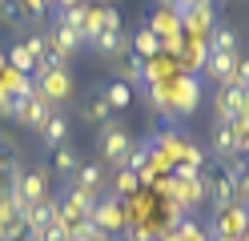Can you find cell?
Listing matches in <instances>:
<instances>
[{"mask_svg": "<svg viewBox=\"0 0 249 241\" xmlns=\"http://www.w3.org/2000/svg\"><path fill=\"white\" fill-rule=\"evenodd\" d=\"M12 193L17 197H24L28 205H40L44 197H49V173L44 169H17V177H12Z\"/></svg>", "mask_w": 249, "mask_h": 241, "instance_id": "5b68a950", "label": "cell"}, {"mask_svg": "<svg viewBox=\"0 0 249 241\" xmlns=\"http://www.w3.org/2000/svg\"><path fill=\"white\" fill-rule=\"evenodd\" d=\"M24 237V221L12 213L8 193H0V241H20Z\"/></svg>", "mask_w": 249, "mask_h": 241, "instance_id": "8fae6325", "label": "cell"}, {"mask_svg": "<svg viewBox=\"0 0 249 241\" xmlns=\"http://www.w3.org/2000/svg\"><path fill=\"white\" fill-rule=\"evenodd\" d=\"M213 241H233V237H213ZM237 241H241V237H237Z\"/></svg>", "mask_w": 249, "mask_h": 241, "instance_id": "4dcf8cb0", "label": "cell"}, {"mask_svg": "<svg viewBox=\"0 0 249 241\" xmlns=\"http://www.w3.org/2000/svg\"><path fill=\"white\" fill-rule=\"evenodd\" d=\"M241 93H245V89H229V85L217 89V101H213V125H229V121H237Z\"/></svg>", "mask_w": 249, "mask_h": 241, "instance_id": "9c48e42d", "label": "cell"}, {"mask_svg": "<svg viewBox=\"0 0 249 241\" xmlns=\"http://www.w3.org/2000/svg\"><path fill=\"white\" fill-rule=\"evenodd\" d=\"M0 4H4V0H0Z\"/></svg>", "mask_w": 249, "mask_h": 241, "instance_id": "1f68e13d", "label": "cell"}, {"mask_svg": "<svg viewBox=\"0 0 249 241\" xmlns=\"http://www.w3.org/2000/svg\"><path fill=\"white\" fill-rule=\"evenodd\" d=\"M145 161H149V145H133L121 169H133V173H137V169H145Z\"/></svg>", "mask_w": 249, "mask_h": 241, "instance_id": "83f0119b", "label": "cell"}, {"mask_svg": "<svg viewBox=\"0 0 249 241\" xmlns=\"http://www.w3.org/2000/svg\"><path fill=\"white\" fill-rule=\"evenodd\" d=\"M36 80H33V85H36V93L44 96V101H53V105H60V101H69V96H72V76H69V69H65V64H36V73H33Z\"/></svg>", "mask_w": 249, "mask_h": 241, "instance_id": "6da1fadb", "label": "cell"}, {"mask_svg": "<svg viewBox=\"0 0 249 241\" xmlns=\"http://www.w3.org/2000/svg\"><path fill=\"white\" fill-rule=\"evenodd\" d=\"M76 189H85L89 193V197H101V193H105V185H108V173H105V165H97V161H89V165H76Z\"/></svg>", "mask_w": 249, "mask_h": 241, "instance_id": "ba28073f", "label": "cell"}, {"mask_svg": "<svg viewBox=\"0 0 249 241\" xmlns=\"http://www.w3.org/2000/svg\"><path fill=\"white\" fill-rule=\"evenodd\" d=\"M117 80H124V85H129V89H137V85H145V60L141 56H124V64H121V76Z\"/></svg>", "mask_w": 249, "mask_h": 241, "instance_id": "e0dca14e", "label": "cell"}, {"mask_svg": "<svg viewBox=\"0 0 249 241\" xmlns=\"http://www.w3.org/2000/svg\"><path fill=\"white\" fill-rule=\"evenodd\" d=\"M92 53H101V56H121L124 53V40H121V32H101V37H92Z\"/></svg>", "mask_w": 249, "mask_h": 241, "instance_id": "ac0fdd59", "label": "cell"}, {"mask_svg": "<svg viewBox=\"0 0 249 241\" xmlns=\"http://www.w3.org/2000/svg\"><path fill=\"white\" fill-rule=\"evenodd\" d=\"M0 20H4L8 28H24L28 12L20 8V0H4V4H0Z\"/></svg>", "mask_w": 249, "mask_h": 241, "instance_id": "44dd1931", "label": "cell"}, {"mask_svg": "<svg viewBox=\"0 0 249 241\" xmlns=\"http://www.w3.org/2000/svg\"><path fill=\"white\" fill-rule=\"evenodd\" d=\"M89 221L97 225V229H105V233L124 229V201H121V197H105V201H97Z\"/></svg>", "mask_w": 249, "mask_h": 241, "instance_id": "52a82bcc", "label": "cell"}, {"mask_svg": "<svg viewBox=\"0 0 249 241\" xmlns=\"http://www.w3.org/2000/svg\"><path fill=\"white\" fill-rule=\"evenodd\" d=\"M133 193H141V181H137V173L133 169H117V177H113V197H133Z\"/></svg>", "mask_w": 249, "mask_h": 241, "instance_id": "d6986e66", "label": "cell"}, {"mask_svg": "<svg viewBox=\"0 0 249 241\" xmlns=\"http://www.w3.org/2000/svg\"><path fill=\"white\" fill-rule=\"evenodd\" d=\"M213 149H217V157H237L241 149H237V133H233V125H213Z\"/></svg>", "mask_w": 249, "mask_h": 241, "instance_id": "9a60e30c", "label": "cell"}, {"mask_svg": "<svg viewBox=\"0 0 249 241\" xmlns=\"http://www.w3.org/2000/svg\"><path fill=\"white\" fill-rule=\"evenodd\" d=\"M4 69H8V60H4V56H0V73H4Z\"/></svg>", "mask_w": 249, "mask_h": 241, "instance_id": "f546056e", "label": "cell"}, {"mask_svg": "<svg viewBox=\"0 0 249 241\" xmlns=\"http://www.w3.org/2000/svg\"><path fill=\"white\" fill-rule=\"evenodd\" d=\"M56 153V173L60 177H72L76 173V165H81V157H76V149H69V145H60V149H53Z\"/></svg>", "mask_w": 249, "mask_h": 241, "instance_id": "603a6c76", "label": "cell"}, {"mask_svg": "<svg viewBox=\"0 0 249 241\" xmlns=\"http://www.w3.org/2000/svg\"><path fill=\"white\" fill-rule=\"evenodd\" d=\"M121 241H157V229L153 225H124Z\"/></svg>", "mask_w": 249, "mask_h": 241, "instance_id": "484cf974", "label": "cell"}, {"mask_svg": "<svg viewBox=\"0 0 249 241\" xmlns=\"http://www.w3.org/2000/svg\"><path fill=\"white\" fill-rule=\"evenodd\" d=\"M81 117H85V121H92V125H108V121H113V109H108L101 96H97V101H89V105L81 109Z\"/></svg>", "mask_w": 249, "mask_h": 241, "instance_id": "cb8c5ba5", "label": "cell"}, {"mask_svg": "<svg viewBox=\"0 0 249 241\" xmlns=\"http://www.w3.org/2000/svg\"><path fill=\"white\" fill-rule=\"evenodd\" d=\"M105 4H108V0H105Z\"/></svg>", "mask_w": 249, "mask_h": 241, "instance_id": "d6a6232c", "label": "cell"}, {"mask_svg": "<svg viewBox=\"0 0 249 241\" xmlns=\"http://www.w3.org/2000/svg\"><path fill=\"white\" fill-rule=\"evenodd\" d=\"M133 56H141V60L161 56V37L153 28H141V32H137V40H133Z\"/></svg>", "mask_w": 249, "mask_h": 241, "instance_id": "2e32d148", "label": "cell"}, {"mask_svg": "<svg viewBox=\"0 0 249 241\" xmlns=\"http://www.w3.org/2000/svg\"><path fill=\"white\" fill-rule=\"evenodd\" d=\"M205 48L209 53H237V32L229 24H213V32L205 37Z\"/></svg>", "mask_w": 249, "mask_h": 241, "instance_id": "5bb4252c", "label": "cell"}, {"mask_svg": "<svg viewBox=\"0 0 249 241\" xmlns=\"http://www.w3.org/2000/svg\"><path fill=\"white\" fill-rule=\"evenodd\" d=\"M165 101H169V112L173 117H193L197 105H201V85H197V76H173V80H165Z\"/></svg>", "mask_w": 249, "mask_h": 241, "instance_id": "7a4b0ae2", "label": "cell"}, {"mask_svg": "<svg viewBox=\"0 0 249 241\" xmlns=\"http://www.w3.org/2000/svg\"><path fill=\"white\" fill-rule=\"evenodd\" d=\"M53 112H56V105H53V101H44V96L33 89V96H28V101H17V112H12V121L24 125V129H33V133H40L44 121H49Z\"/></svg>", "mask_w": 249, "mask_h": 241, "instance_id": "277c9868", "label": "cell"}, {"mask_svg": "<svg viewBox=\"0 0 249 241\" xmlns=\"http://www.w3.org/2000/svg\"><path fill=\"white\" fill-rule=\"evenodd\" d=\"M129 149H133V141H129V129L124 125H117V121H108V125H101V161L105 165H124V157H129Z\"/></svg>", "mask_w": 249, "mask_h": 241, "instance_id": "3957f363", "label": "cell"}, {"mask_svg": "<svg viewBox=\"0 0 249 241\" xmlns=\"http://www.w3.org/2000/svg\"><path fill=\"white\" fill-rule=\"evenodd\" d=\"M85 8H89V4H69V8H60V20H56V24L81 32V28H85ZM81 37H85V32H81Z\"/></svg>", "mask_w": 249, "mask_h": 241, "instance_id": "d4e9b609", "label": "cell"}, {"mask_svg": "<svg viewBox=\"0 0 249 241\" xmlns=\"http://www.w3.org/2000/svg\"><path fill=\"white\" fill-rule=\"evenodd\" d=\"M233 64H237V53H205V76L221 89V85H229Z\"/></svg>", "mask_w": 249, "mask_h": 241, "instance_id": "30bf717a", "label": "cell"}, {"mask_svg": "<svg viewBox=\"0 0 249 241\" xmlns=\"http://www.w3.org/2000/svg\"><path fill=\"white\" fill-rule=\"evenodd\" d=\"M20 8L28 12V20H40L44 8H49V0H20Z\"/></svg>", "mask_w": 249, "mask_h": 241, "instance_id": "f1b7e54d", "label": "cell"}, {"mask_svg": "<svg viewBox=\"0 0 249 241\" xmlns=\"http://www.w3.org/2000/svg\"><path fill=\"white\" fill-rule=\"evenodd\" d=\"M101 101L113 109V112H124V109L133 105V89L124 85V80H108V85H105V93H101Z\"/></svg>", "mask_w": 249, "mask_h": 241, "instance_id": "4fadbf2b", "label": "cell"}, {"mask_svg": "<svg viewBox=\"0 0 249 241\" xmlns=\"http://www.w3.org/2000/svg\"><path fill=\"white\" fill-rule=\"evenodd\" d=\"M85 44L92 40V37H101L105 32V4H97V8H85Z\"/></svg>", "mask_w": 249, "mask_h": 241, "instance_id": "ffe728a7", "label": "cell"}, {"mask_svg": "<svg viewBox=\"0 0 249 241\" xmlns=\"http://www.w3.org/2000/svg\"><path fill=\"white\" fill-rule=\"evenodd\" d=\"M173 241H205V233H201L197 221H181L177 229H173Z\"/></svg>", "mask_w": 249, "mask_h": 241, "instance_id": "4316f807", "label": "cell"}, {"mask_svg": "<svg viewBox=\"0 0 249 241\" xmlns=\"http://www.w3.org/2000/svg\"><path fill=\"white\" fill-rule=\"evenodd\" d=\"M4 60H8V69H12V73H36V60L28 56V48H24V44H17Z\"/></svg>", "mask_w": 249, "mask_h": 241, "instance_id": "7402d4cb", "label": "cell"}, {"mask_svg": "<svg viewBox=\"0 0 249 241\" xmlns=\"http://www.w3.org/2000/svg\"><path fill=\"white\" fill-rule=\"evenodd\" d=\"M213 229H217V237H245L249 233V209L245 205H225V209H217V221H213Z\"/></svg>", "mask_w": 249, "mask_h": 241, "instance_id": "8992f818", "label": "cell"}, {"mask_svg": "<svg viewBox=\"0 0 249 241\" xmlns=\"http://www.w3.org/2000/svg\"><path fill=\"white\" fill-rule=\"evenodd\" d=\"M40 141H44V149H60V145L69 141V121H65V112H53V117L44 121Z\"/></svg>", "mask_w": 249, "mask_h": 241, "instance_id": "7c38bea8", "label": "cell"}]
</instances>
